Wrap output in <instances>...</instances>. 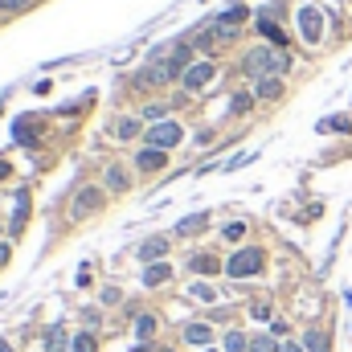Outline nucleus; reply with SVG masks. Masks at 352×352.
I'll list each match as a JSON object with an SVG mask.
<instances>
[{"label":"nucleus","mask_w":352,"mask_h":352,"mask_svg":"<svg viewBox=\"0 0 352 352\" xmlns=\"http://www.w3.org/2000/svg\"><path fill=\"white\" fill-rule=\"evenodd\" d=\"M287 66H291V57L279 45H258V49H250L242 57V74L246 78H279Z\"/></svg>","instance_id":"obj_1"},{"label":"nucleus","mask_w":352,"mask_h":352,"mask_svg":"<svg viewBox=\"0 0 352 352\" xmlns=\"http://www.w3.org/2000/svg\"><path fill=\"white\" fill-rule=\"evenodd\" d=\"M262 262H267V254L250 246V250H238V254L226 262V275H230V279H254V275L262 271Z\"/></svg>","instance_id":"obj_2"},{"label":"nucleus","mask_w":352,"mask_h":352,"mask_svg":"<svg viewBox=\"0 0 352 352\" xmlns=\"http://www.w3.org/2000/svg\"><path fill=\"white\" fill-rule=\"evenodd\" d=\"M180 139H185V127H180V123H172V119H164V123H156L152 131H144V144H148V148H160V152L176 148Z\"/></svg>","instance_id":"obj_3"},{"label":"nucleus","mask_w":352,"mask_h":352,"mask_svg":"<svg viewBox=\"0 0 352 352\" xmlns=\"http://www.w3.org/2000/svg\"><path fill=\"white\" fill-rule=\"evenodd\" d=\"M213 78H217V66H213V62H193V66L185 70L180 86H185L189 94H197V90H205V86H209Z\"/></svg>","instance_id":"obj_4"},{"label":"nucleus","mask_w":352,"mask_h":352,"mask_svg":"<svg viewBox=\"0 0 352 352\" xmlns=\"http://www.w3.org/2000/svg\"><path fill=\"white\" fill-rule=\"evenodd\" d=\"M299 33H303L308 45H316V41L324 37V12H320L316 4H303V8H299Z\"/></svg>","instance_id":"obj_5"},{"label":"nucleus","mask_w":352,"mask_h":352,"mask_svg":"<svg viewBox=\"0 0 352 352\" xmlns=\"http://www.w3.org/2000/svg\"><path fill=\"white\" fill-rule=\"evenodd\" d=\"M103 201H107L103 189H82V193L74 197V209H70V213H74V217H90V213L103 209Z\"/></svg>","instance_id":"obj_6"},{"label":"nucleus","mask_w":352,"mask_h":352,"mask_svg":"<svg viewBox=\"0 0 352 352\" xmlns=\"http://www.w3.org/2000/svg\"><path fill=\"white\" fill-rule=\"evenodd\" d=\"M172 78H176V74L168 70V62H152V66L139 70V82H144V86H164V82H172Z\"/></svg>","instance_id":"obj_7"},{"label":"nucleus","mask_w":352,"mask_h":352,"mask_svg":"<svg viewBox=\"0 0 352 352\" xmlns=\"http://www.w3.org/2000/svg\"><path fill=\"white\" fill-rule=\"evenodd\" d=\"M189 66H193V45H172V49H168V70L185 78Z\"/></svg>","instance_id":"obj_8"},{"label":"nucleus","mask_w":352,"mask_h":352,"mask_svg":"<svg viewBox=\"0 0 352 352\" xmlns=\"http://www.w3.org/2000/svg\"><path fill=\"white\" fill-rule=\"evenodd\" d=\"M135 164H139V172H160V168L168 164V156H164L160 148H144V152L135 156Z\"/></svg>","instance_id":"obj_9"},{"label":"nucleus","mask_w":352,"mask_h":352,"mask_svg":"<svg viewBox=\"0 0 352 352\" xmlns=\"http://www.w3.org/2000/svg\"><path fill=\"white\" fill-rule=\"evenodd\" d=\"M172 279V267L168 262H148L144 267V287H160V283H168Z\"/></svg>","instance_id":"obj_10"},{"label":"nucleus","mask_w":352,"mask_h":352,"mask_svg":"<svg viewBox=\"0 0 352 352\" xmlns=\"http://www.w3.org/2000/svg\"><path fill=\"white\" fill-rule=\"evenodd\" d=\"M107 189H111V193H127V189H131V176H127L123 164H111V168H107Z\"/></svg>","instance_id":"obj_11"},{"label":"nucleus","mask_w":352,"mask_h":352,"mask_svg":"<svg viewBox=\"0 0 352 352\" xmlns=\"http://www.w3.org/2000/svg\"><path fill=\"white\" fill-rule=\"evenodd\" d=\"M168 254V238H148L144 246H139V262H156V258H164Z\"/></svg>","instance_id":"obj_12"},{"label":"nucleus","mask_w":352,"mask_h":352,"mask_svg":"<svg viewBox=\"0 0 352 352\" xmlns=\"http://www.w3.org/2000/svg\"><path fill=\"white\" fill-rule=\"evenodd\" d=\"M283 94V78H258V86H254V98H267V103H275Z\"/></svg>","instance_id":"obj_13"},{"label":"nucleus","mask_w":352,"mask_h":352,"mask_svg":"<svg viewBox=\"0 0 352 352\" xmlns=\"http://www.w3.org/2000/svg\"><path fill=\"white\" fill-rule=\"evenodd\" d=\"M205 226H209V213H193V217L176 221V234H180V238H193V234H201Z\"/></svg>","instance_id":"obj_14"},{"label":"nucleus","mask_w":352,"mask_h":352,"mask_svg":"<svg viewBox=\"0 0 352 352\" xmlns=\"http://www.w3.org/2000/svg\"><path fill=\"white\" fill-rule=\"evenodd\" d=\"M70 349V332L66 328H49L45 332V352H66Z\"/></svg>","instance_id":"obj_15"},{"label":"nucleus","mask_w":352,"mask_h":352,"mask_svg":"<svg viewBox=\"0 0 352 352\" xmlns=\"http://www.w3.org/2000/svg\"><path fill=\"white\" fill-rule=\"evenodd\" d=\"M258 33H262L267 41H275L279 49H283V41H287V37H283V29H279V25H275L271 16H258Z\"/></svg>","instance_id":"obj_16"},{"label":"nucleus","mask_w":352,"mask_h":352,"mask_svg":"<svg viewBox=\"0 0 352 352\" xmlns=\"http://www.w3.org/2000/svg\"><path fill=\"white\" fill-rule=\"evenodd\" d=\"M242 21H246V4H230V8L217 16V25H230V29H238Z\"/></svg>","instance_id":"obj_17"},{"label":"nucleus","mask_w":352,"mask_h":352,"mask_svg":"<svg viewBox=\"0 0 352 352\" xmlns=\"http://www.w3.org/2000/svg\"><path fill=\"white\" fill-rule=\"evenodd\" d=\"M25 217H29V193L21 189V193H16V217H12V234H16V230H25Z\"/></svg>","instance_id":"obj_18"},{"label":"nucleus","mask_w":352,"mask_h":352,"mask_svg":"<svg viewBox=\"0 0 352 352\" xmlns=\"http://www.w3.org/2000/svg\"><path fill=\"white\" fill-rule=\"evenodd\" d=\"M193 271H197V275H217L221 262H217L213 254H197V258H193Z\"/></svg>","instance_id":"obj_19"},{"label":"nucleus","mask_w":352,"mask_h":352,"mask_svg":"<svg viewBox=\"0 0 352 352\" xmlns=\"http://www.w3.org/2000/svg\"><path fill=\"white\" fill-rule=\"evenodd\" d=\"M209 336H213V332H209L205 324H189V328H185V340H189V344H209Z\"/></svg>","instance_id":"obj_20"},{"label":"nucleus","mask_w":352,"mask_h":352,"mask_svg":"<svg viewBox=\"0 0 352 352\" xmlns=\"http://www.w3.org/2000/svg\"><path fill=\"white\" fill-rule=\"evenodd\" d=\"M250 107H254V94H246V90H238V94H234V103H230V111H234V115H246Z\"/></svg>","instance_id":"obj_21"},{"label":"nucleus","mask_w":352,"mask_h":352,"mask_svg":"<svg viewBox=\"0 0 352 352\" xmlns=\"http://www.w3.org/2000/svg\"><path fill=\"white\" fill-rule=\"evenodd\" d=\"M115 135H119V139H135V135H139V123H135V119H119V123H115Z\"/></svg>","instance_id":"obj_22"},{"label":"nucleus","mask_w":352,"mask_h":352,"mask_svg":"<svg viewBox=\"0 0 352 352\" xmlns=\"http://www.w3.org/2000/svg\"><path fill=\"white\" fill-rule=\"evenodd\" d=\"M152 332H156V316H135V336L148 340Z\"/></svg>","instance_id":"obj_23"},{"label":"nucleus","mask_w":352,"mask_h":352,"mask_svg":"<svg viewBox=\"0 0 352 352\" xmlns=\"http://www.w3.org/2000/svg\"><path fill=\"white\" fill-rule=\"evenodd\" d=\"M303 349H308V352H328V336H324V332H308Z\"/></svg>","instance_id":"obj_24"},{"label":"nucleus","mask_w":352,"mask_h":352,"mask_svg":"<svg viewBox=\"0 0 352 352\" xmlns=\"http://www.w3.org/2000/svg\"><path fill=\"white\" fill-rule=\"evenodd\" d=\"M189 295H193V299H201V303H213V299H217V291H213L209 283H193V291H189Z\"/></svg>","instance_id":"obj_25"},{"label":"nucleus","mask_w":352,"mask_h":352,"mask_svg":"<svg viewBox=\"0 0 352 352\" xmlns=\"http://www.w3.org/2000/svg\"><path fill=\"white\" fill-rule=\"evenodd\" d=\"M226 352H250V340H246L242 332H230V336H226Z\"/></svg>","instance_id":"obj_26"},{"label":"nucleus","mask_w":352,"mask_h":352,"mask_svg":"<svg viewBox=\"0 0 352 352\" xmlns=\"http://www.w3.org/2000/svg\"><path fill=\"white\" fill-rule=\"evenodd\" d=\"M250 352H279V344H275V336H254Z\"/></svg>","instance_id":"obj_27"},{"label":"nucleus","mask_w":352,"mask_h":352,"mask_svg":"<svg viewBox=\"0 0 352 352\" xmlns=\"http://www.w3.org/2000/svg\"><path fill=\"white\" fill-rule=\"evenodd\" d=\"M221 234H226V238H230V242H238V238H242V234H246V221H230V226H226V230H221Z\"/></svg>","instance_id":"obj_28"},{"label":"nucleus","mask_w":352,"mask_h":352,"mask_svg":"<svg viewBox=\"0 0 352 352\" xmlns=\"http://www.w3.org/2000/svg\"><path fill=\"white\" fill-rule=\"evenodd\" d=\"M74 352H94V336H90V332H82V336L74 340Z\"/></svg>","instance_id":"obj_29"},{"label":"nucleus","mask_w":352,"mask_h":352,"mask_svg":"<svg viewBox=\"0 0 352 352\" xmlns=\"http://www.w3.org/2000/svg\"><path fill=\"white\" fill-rule=\"evenodd\" d=\"M16 139H25V144L33 139V123H29V119H21V123H16Z\"/></svg>","instance_id":"obj_30"},{"label":"nucleus","mask_w":352,"mask_h":352,"mask_svg":"<svg viewBox=\"0 0 352 352\" xmlns=\"http://www.w3.org/2000/svg\"><path fill=\"white\" fill-rule=\"evenodd\" d=\"M29 8V0H0V12H21Z\"/></svg>","instance_id":"obj_31"},{"label":"nucleus","mask_w":352,"mask_h":352,"mask_svg":"<svg viewBox=\"0 0 352 352\" xmlns=\"http://www.w3.org/2000/svg\"><path fill=\"white\" fill-rule=\"evenodd\" d=\"M324 131H349V119H328Z\"/></svg>","instance_id":"obj_32"},{"label":"nucleus","mask_w":352,"mask_h":352,"mask_svg":"<svg viewBox=\"0 0 352 352\" xmlns=\"http://www.w3.org/2000/svg\"><path fill=\"white\" fill-rule=\"evenodd\" d=\"M250 312H254V320H271V308H267V303H254Z\"/></svg>","instance_id":"obj_33"},{"label":"nucleus","mask_w":352,"mask_h":352,"mask_svg":"<svg viewBox=\"0 0 352 352\" xmlns=\"http://www.w3.org/2000/svg\"><path fill=\"white\" fill-rule=\"evenodd\" d=\"M144 115H148V119H156V123H164V107H148Z\"/></svg>","instance_id":"obj_34"},{"label":"nucleus","mask_w":352,"mask_h":352,"mask_svg":"<svg viewBox=\"0 0 352 352\" xmlns=\"http://www.w3.org/2000/svg\"><path fill=\"white\" fill-rule=\"evenodd\" d=\"M4 262H8V246L0 242V267H4Z\"/></svg>","instance_id":"obj_35"},{"label":"nucleus","mask_w":352,"mask_h":352,"mask_svg":"<svg viewBox=\"0 0 352 352\" xmlns=\"http://www.w3.org/2000/svg\"><path fill=\"white\" fill-rule=\"evenodd\" d=\"M4 176H8V164H4V160H0V180H4Z\"/></svg>","instance_id":"obj_36"},{"label":"nucleus","mask_w":352,"mask_h":352,"mask_svg":"<svg viewBox=\"0 0 352 352\" xmlns=\"http://www.w3.org/2000/svg\"><path fill=\"white\" fill-rule=\"evenodd\" d=\"M0 352H12V344H8V340H0Z\"/></svg>","instance_id":"obj_37"},{"label":"nucleus","mask_w":352,"mask_h":352,"mask_svg":"<svg viewBox=\"0 0 352 352\" xmlns=\"http://www.w3.org/2000/svg\"><path fill=\"white\" fill-rule=\"evenodd\" d=\"M135 352H152V349H148V344H144V349H135Z\"/></svg>","instance_id":"obj_38"},{"label":"nucleus","mask_w":352,"mask_h":352,"mask_svg":"<svg viewBox=\"0 0 352 352\" xmlns=\"http://www.w3.org/2000/svg\"><path fill=\"white\" fill-rule=\"evenodd\" d=\"M205 352H213V349H205Z\"/></svg>","instance_id":"obj_39"}]
</instances>
